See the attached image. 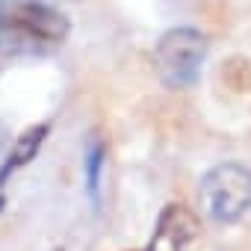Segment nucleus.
<instances>
[{
	"mask_svg": "<svg viewBox=\"0 0 251 251\" xmlns=\"http://www.w3.org/2000/svg\"><path fill=\"white\" fill-rule=\"evenodd\" d=\"M103 157H106L103 145H100V142H92V145H89V151H86V160H83V166H86V186H89V195H92V198H98L100 169H103V163H106Z\"/></svg>",
	"mask_w": 251,
	"mask_h": 251,
	"instance_id": "423d86ee",
	"label": "nucleus"
},
{
	"mask_svg": "<svg viewBox=\"0 0 251 251\" xmlns=\"http://www.w3.org/2000/svg\"><path fill=\"white\" fill-rule=\"evenodd\" d=\"M204 227L201 219L183 204H166L157 216L154 236L145 251H201Z\"/></svg>",
	"mask_w": 251,
	"mask_h": 251,
	"instance_id": "20e7f679",
	"label": "nucleus"
},
{
	"mask_svg": "<svg viewBox=\"0 0 251 251\" xmlns=\"http://www.w3.org/2000/svg\"><path fill=\"white\" fill-rule=\"evenodd\" d=\"M68 18L48 0H0V53L48 56L65 45Z\"/></svg>",
	"mask_w": 251,
	"mask_h": 251,
	"instance_id": "f257e3e1",
	"label": "nucleus"
},
{
	"mask_svg": "<svg viewBox=\"0 0 251 251\" xmlns=\"http://www.w3.org/2000/svg\"><path fill=\"white\" fill-rule=\"evenodd\" d=\"M207 56V36L195 27L169 30L154 48V68L166 89H189L198 83L201 62Z\"/></svg>",
	"mask_w": 251,
	"mask_h": 251,
	"instance_id": "7ed1b4c3",
	"label": "nucleus"
},
{
	"mask_svg": "<svg viewBox=\"0 0 251 251\" xmlns=\"http://www.w3.org/2000/svg\"><path fill=\"white\" fill-rule=\"evenodd\" d=\"M0 207H3V195H0Z\"/></svg>",
	"mask_w": 251,
	"mask_h": 251,
	"instance_id": "0eeeda50",
	"label": "nucleus"
},
{
	"mask_svg": "<svg viewBox=\"0 0 251 251\" xmlns=\"http://www.w3.org/2000/svg\"><path fill=\"white\" fill-rule=\"evenodd\" d=\"M198 198L216 225H236L251 210V169L236 160L216 163L201 177Z\"/></svg>",
	"mask_w": 251,
	"mask_h": 251,
	"instance_id": "f03ea898",
	"label": "nucleus"
},
{
	"mask_svg": "<svg viewBox=\"0 0 251 251\" xmlns=\"http://www.w3.org/2000/svg\"><path fill=\"white\" fill-rule=\"evenodd\" d=\"M48 133H50V124H48V121H39V124L27 127V130L15 139V145H12L9 157L3 160V166H0V183H6V177H9L12 172L24 169L30 160H36V154H39V148L45 145Z\"/></svg>",
	"mask_w": 251,
	"mask_h": 251,
	"instance_id": "39448f33",
	"label": "nucleus"
}]
</instances>
